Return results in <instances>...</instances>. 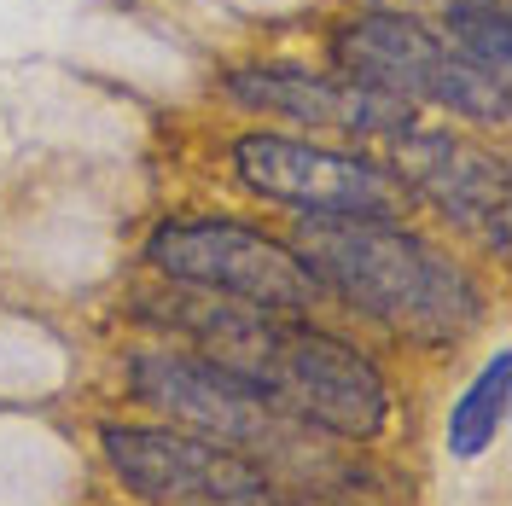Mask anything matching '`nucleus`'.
I'll return each instance as SVG.
<instances>
[{"instance_id": "f257e3e1", "label": "nucleus", "mask_w": 512, "mask_h": 506, "mask_svg": "<svg viewBox=\"0 0 512 506\" xmlns=\"http://www.w3.org/2000/svg\"><path fill=\"white\" fill-rule=\"evenodd\" d=\"M140 315L192 338L198 355L256 379L303 431L367 443L390 419V390H384L379 367L355 344L315 332L297 315H274V309L216 297V291H192L175 280L158 297H140Z\"/></svg>"}, {"instance_id": "f03ea898", "label": "nucleus", "mask_w": 512, "mask_h": 506, "mask_svg": "<svg viewBox=\"0 0 512 506\" xmlns=\"http://www.w3.org/2000/svg\"><path fill=\"white\" fill-rule=\"evenodd\" d=\"M291 251L320 291L408 338H460L483 309L472 274L390 216H303Z\"/></svg>"}, {"instance_id": "7ed1b4c3", "label": "nucleus", "mask_w": 512, "mask_h": 506, "mask_svg": "<svg viewBox=\"0 0 512 506\" xmlns=\"http://www.w3.org/2000/svg\"><path fill=\"white\" fill-rule=\"evenodd\" d=\"M332 64L367 88L408 99V105H443L472 123L507 117V82L478 70L454 41H443L437 30H425L419 18H402V12H367L344 30H332Z\"/></svg>"}, {"instance_id": "20e7f679", "label": "nucleus", "mask_w": 512, "mask_h": 506, "mask_svg": "<svg viewBox=\"0 0 512 506\" xmlns=\"http://www.w3.org/2000/svg\"><path fill=\"white\" fill-rule=\"evenodd\" d=\"M146 262L175 285L239 297L274 315H303L320 303V280L303 256L245 222H169L146 239Z\"/></svg>"}, {"instance_id": "39448f33", "label": "nucleus", "mask_w": 512, "mask_h": 506, "mask_svg": "<svg viewBox=\"0 0 512 506\" xmlns=\"http://www.w3.org/2000/svg\"><path fill=\"white\" fill-rule=\"evenodd\" d=\"M128 384H134V396L146 408L181 419L192 437L239 448L251 460L280 448L291 431H303L256 379L198 355V349H140L128 361Z\"/></svg>"}, {"instance_id": "423d86ee", "label": "nucleus", "mask_w": 512, "mask_h": 506, "mask_svg": "<svg viewBox=\"0 0 512 506\" xmlns=\"http://www.w3.org/2000/svg\"><path fill=\"white\" fill-rule=\"evenodd\" d=\"M105 466L134 501L152 506H256L268 501L262 460L163 425H105Z\"/></svg>"}, {"instance_id": "0eeeda50", "label": "nucleus", "mask_w": 512, "mask_h": 506, "mask_svg": "<svg viewBox=\"0 0 512 506\" xmlns=\"http://www.w3.org/2000/svg\"><path fill=\"white\" fill-rule=\"evenodd\" d=\"M227 158L256 198L291 204L303 216H396V187L379 163L286 140V134H239Z\"/></svg>"}, {"instance_id": "6e6552de", "label": "nucleus", "mask_w": 512, "mask_h": 506, "mask_svg": "<svg viewBox=\"0 0 512 506\" xmlns=\"http://www.w3.org/2000/svg\"><path fill=\"white\" fill-rule=\"evenodd\" d=\"M384 140H390V169L425 204H437L448 222L478 233L495 256L507 251V233H512L507 163L495 158V152H483V146L460 140V134H443V128H419V123L396 128Z\"/></svg>"}, {"instance_id": "1a4fd4ad", "label": "nucleus", "mask_w": 512, "mask_h": 506, "mask_svg": "<svg viewBox=\"0 0 512 506\" xmlns=\"http://www.w3.org/2000/svg\"><path fill=\"white\" fill-rule=\"evenodd\" d=\"M227 94L251 111H274L286 123L309 128H350V134H396L414 123V105L355 76H309V70H233Z\"/></svg>"}, {"instance_id": "9d476101", "label": "nucleus", "mask_w": 512, "mask_h": 506, "mask_svg": "<svg viewBox=\"0 0 512 506\" xmlns=\"http://www.w3.org/2000/svg\"><path fill=\"white\" fill-rule=\"evenodd\" d=\"M501 419H507V355H495L478 379H472V390L460 396V408L448 419V448H454L460 460L483 454L489 437L501 431Z\"/></svg>"}, {"instance_id": "9b49d317", "label": "nucleus", "mask_w": 512, "mask_h": 506, "mask_svg": "<svg viewBox=\"0 0 512 506\" xmlns=\"http://www.w3.org/2000/svg\"><path fill=\"white\" fill-rule=\"evenodd\" d=\"M448 41L466 59L507 82V59H512V24L501 0H454L448 6Z\"/></svg>"}]
</instances>
